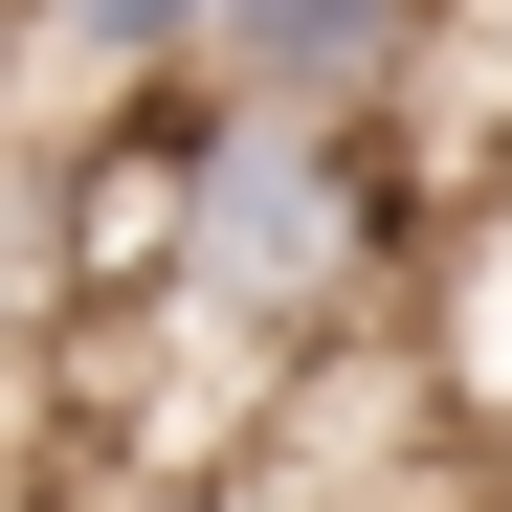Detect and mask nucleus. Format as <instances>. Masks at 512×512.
Returning <instances> with one entry per match:
<instances>
[{
	"label": "nucleus",
	"mask_w": 512,
	"mask_h": 512,
	"mask_svg": "<svg viewBox=\"0 0 512 512\" xmlns=\"http://www.w3.org/2000/svg\"><path fill=\"white\" fill-rule=\"evenodd\" d=\"M423 245H446V201H423L401 134H312V112L201 90V134H179V245H156V334L223 357L245 401H290L312 357H357V334L423 290Z\"/></svg>",
	"instance_id": "nucleus-1"
},
{
	"label": "nucleus",
	"mask_w": 512,
	"mask_h": 512,
	"mask_svg": "<svg viewBox=\"0 0 512 512\" xmlns=\"http://www.w3.org/2000/svg\"><path fill=\"white\" fill-rule=\"evenodd\" d=\"M446 45H468V0H223L201 90L312 112V134H401L423 90H446Z\"/></svg>",
	"instance_id": "nucleus-2"
},
{
	"label": "nucleus",
	"mask_w": 512,
	"mask_h": 512,
	"mask_svg": "<svg viewBox=\"0 0 512 512\" xmlns=\"http://www.w3.org/2000/svg\"><path fill=\"white\" fill-rule=\"evenodd\" d=\"M23 45L67 67V90H179V67L223 45V0H23Z\"/></svg>",
	"instance_id": "nucleus-3"
}]
</instances>
